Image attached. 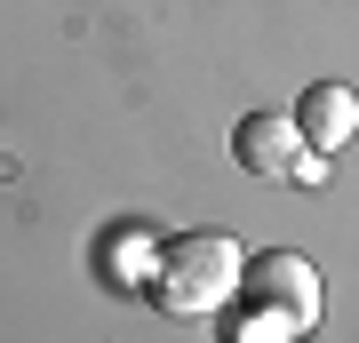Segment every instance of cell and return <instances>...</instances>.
<instances>
[{"mask_svg": "<svg viewBox=\"0 0 359 343\" xmlns=\"http://www.w3.org/2000/svg\"><path fill=\"white\" fill-rule=\"evenodd\" d=\"M240 271H248V248L231 231H176L152 264V295L176 319H208L240 295Z\"/></svg>", "mask_w": 359, "mask_h": 343, "instance_id": "6da1fadb", "label": "cell"}, {"mask_svg": "<svg viewBox=\"0 0 359 343\" xmlns=\"http://www.w3.org/2000/svg\"><path fill=\"white\" fill-rule=\"evenodd\" d=\"M240 295H248V311H256L264 328H280V335H311V328H320V304H327V288H320V271H311V255H295V248L248 255Z\"/></svg>", "mask_w": 359, "mask_h": 343, "instance_id": "7a4b0ae2", "label": "cell"}, {"mask_svg": "<svg viewBox=\"0 0 359 343\" xmlns=\"http://www.w3.org/2000/svg\"><path fill=\"white\" fill-rule=\"evenodd\" d=\"M295 128H304L311 152H344V144L359 136V96L344 88V80H320V88L295 96Z\"/></svg>", "mask_w": 359, "mask_h": 343, "instance_id": "277c9868", "label": "cell"}, {"mask_svg": "<svg viewBox=\"0 0 359 343\" xmlns=\"http://www.w3.org/2000/svg\"><path fill=\"white\" fill-rule=\"evenodd\" d=\"M231 160H240L248 176H264V184H304V191L327 184V152L304 144L295 112H248L231 128Z\"/></svg>", "mask_w": 359, "mask_h": 343, "instance_id": "3957f363", "label": "cell"}]
</instances>
